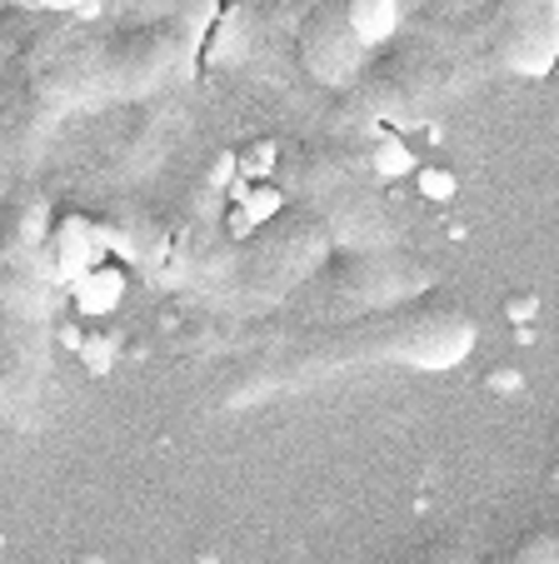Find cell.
Instances as JSON below:
<instances>
[{
	"label": "cell",
	"mask_w": 559,
	"mask_h": 564,
	"mask_svg": "<svg viewBox=\"0 0 559 564\" xmlns=\"http://www.w3.org/2000/svg\"><path fill=\"white\" fill-rule=\"evenodd\" d=\"M475 350V319L460 305H400L345 315L330 325L290 330L286 345L240 360L225 375V405H255L265 394L300 390L310 380H330L355 365H415V370H450Z\"/></svg>",
	"instance_id": "cell-1"
},
{
	"label": "cell",
	"mask_w": 559,
	"mask_h": 564,
	"mask_svg": "<svg viewBox=\"0 0 559 564\" xmlns=\"http://www.w3.org/2000/svg\"><path fill=\"white\" fill-rule=\"evenodd\" d=\"M320 250H325V235H320L315 225H295V230L265 235L260 246H255V256L245 260V270H235V280H230L235 305H245V310L275 305L286 290H295L300 280L310 275Z\"/></svg>",
	"instance_id": "cell-2"
},
{
	"label": "cell",
	"mask_w": 559,
	"mask_h": 564,
	"mask_svg": "<svg viewBox=\"0 0 559 564\" xmlns=\"http://www.w3.org/2000/svg\"><path fill=\"white\" fill-rule=\"evenodd\" d=\"M495 564H559V530H535L525 534V540L515 544V550H505Z\"/></svg>",
	"instance_id": "cell-3"
},
{
	"label": "cell",
	"mask_w": 559,
	"mask_h": 564,
	"mask_svg": "<svg viewBox=\"0 0 559 564\" xmlns=\"http://www.w3.org/2000/svg\"><path fill=\"white\" fill-rule=\"evenodd\" d=\"M420 564H475V560H470L464 550H434V554H424Z\"/></svg>",
	"instance_id": "cell-4"
}]
</instances>
